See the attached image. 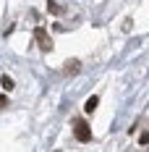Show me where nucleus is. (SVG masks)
<instances>
[{"instance_id": "f257e3e1", "label": "nucleus", "mask_w": 149, "mask_h": 152, "mask_svg": "<svg viewBox=\"0 0 149 152\" xmlns=\"http://www.w3.org/2000/svg\"><path fill=\"white\" fill-rule=\"evenodd\" d=\"M73 131H76V139L78 142H92V129H89V123L84 121V118H78L73 123Z\"/></svg>"}, {"instance_id": "f03ea898", "label": "nucleus", "mask_w": 149, "mask_h": 152, "mask_svg": "<svg viewBox=\"0 0 149 152\" xmlns=\"http://www.w3.org/2000/svg\"><path fill=\"white\" fill-rule=\"evenodd\" d=\"M34 39H37V45L42 47L45 53H50V50H52V39H50V34H47L45 29H34Z\"/></svg>"}, {"instance_id": "7ed1b4c3", "label": "nucleus", "mask_w": 149, "mask_h": 152, "mask_svg": "<svg viewBox=\"0 0 149 152\" xmlns=\"http://www.w3.org/2000/svg\"><path fill=\"white\" fill-rule=\"evenodd\" d=\"M81 71V61H68L65 63V76H76Z\"/></svg>"}, {"instance_id": "20e7f679", "label": "nucleus", "mask_w": 149, "mask_h": 152, "mask_svg": "<svg viewBox=\"0 0 149 152\" xmlns=\"http://www.w3.org/2000/svg\"><path fill=\"white\" fill-rule=\"evenodd\" d=\"M97 105H100V97H89V100H86V113H94Z\"/></svg>"}, {"instance_id": "39448f33", "label": "nucleus", "mask_w": 149, "mask_h": 152, "mask_svg": "<svg viewBox=\"0 0 149 152\" xmlns=\"http://www.w3.org/2000/svg\"><path fill=\"white\" fill-rule=\"evenodd\" d=\"M47 8H50V13H55V16L60 13V8H58V3H55V0H50V3H47Z\"/></svg>"}, {"instance_id": "423d86ee", "label": "nucleus", "mask_w": 149, "mask_h": 152, "mask_svg": "<svg viewBox=\"0 0 149 152\" xmlns=\"http://www.w3.org/2000/svg\"><path fill=\"white\" fill-rule=\"evenodd\" d=\"M3 87L11 89V87H13V79H11V76H3Z\"/></svg>"}, {"instance_id": "0eeeda50", "label": "nucleus", "mask_w": 149, "mask_h": 152, "mask_svg": "<svg viewBox=\"0 0 149 152\" xmlns=\"http://www.w3.org/2000/svg\"><path fill=\"white\" fill-rule=\"evenodd\" d=\"M139 144H141V147H144V144H149V134H147V131H144V134L139 137Z\"/></svg>"}, {"instance_id": "6e6552de", "label": "nucleus", "mask_w": 149, "mask_h": 152, "mask_svg": "<svg viewBox=\"0 0 149 152\" xmlns=\"http://www.w3.org/2000/svg\"><path fill=\"white\" fill-rule=\"evenodd\" d=\"M5 102H8V100H5V94H0V107H5Z\"/></svg>"}]
</instances>
